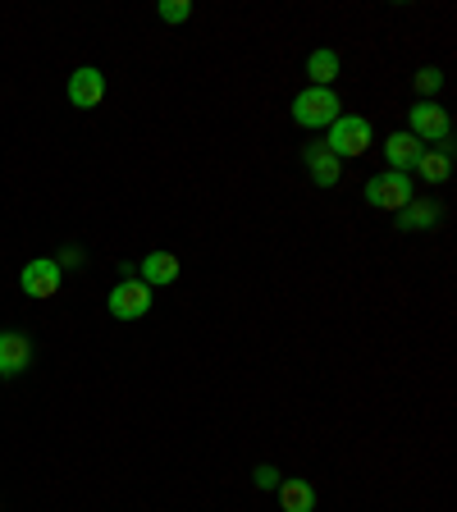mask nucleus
<instances>
[{
  "label": "nucleus",
  "mask_w": 457,
  "mask_h": 512,
  "mask_svg": "<svg viewBox=\"0 0 457 512\" xmlns=\"http://www.w3.org/2000/svg\"><path fill=\"white\" fill-rule=\"evenodd\" d=\"M174 279H179V256H174V252L142 256V284H147V288H170Z\"/></svg>",
  "instance_id": "obj_11"
},
{
  "label": "nucleus",
  "mask_w": 457,
  "mask_h": 512,
  "mask_svg": "<svg viewBox=\"0 0 457 512\" xmlns=\"http://www.w3.org/2000/svg\"><path fill=\"white\" fill-rule=\"evenodd\" d=\"M339 96L330 87H307V92L293 96V124L302 128H330L339 119Z\"/></svg>",
  "instance_id": "obj_2"
},
{
  "label": "nucleus",
  "mask_w": 457,
  "mask_h": 512,
  "mask_svg": "<svg viewBox=\"0 0 457 512\" xmlns=\"http://www.w3.org/2000/svg\"><path fill=\"white\" fill-rule=\"evenodd\" d=\"M407 119H412L407 133H412L421 147H426V142H448L453 138V119H448V110L435 106V101H416V106L407 110Z\"/></svg>",
  "instance_id": "obj_4"
},
{
  "label": "nucleus",
  "mask_w": 457,
  "mask_h": 512,
  "mask_svg": "<svg viewBox=\"0 0 457 512\" xmlns=\"http://www.w3.org/2000/svg\"><path fill=\"white\" fill-rule=\"evenodd\" d=\"M439 224V206L435 202H407L403 211H398V229H407V234H421V229H435Z\"/></svg>",
  "instance_id": "obj_14"
},
{
  "label": "nucleus",
  "mask_w": 457,
  "mask_h": 512,
  "mask_svg": "<svg viewBox=\"0 0 457 512\" xmlns=\"http://www.w3.org/2000/svg\"><path fill=\"white\" fill-rule=\"evenodd\" d=\"M101 96H106V74L92 69V64L74 69V78H69V101H74L78 110H92V106H101Z\"/></svg>",
  "instance_id": "obj_7"
},
{
  "label": "nucleus",
  "mask_w": 457,
  "mask_h": 512,
  "mask_svg": "<svg viewBox=\"0 0 457 512\" xmlns=\"http://www.w3.org/2000/svg\"><path fill=\"white\" fill-rule=\"evenodd\" d=\"M302 165H307L311 183H320V188H334V183H339V174H343V160L334 156L330 147H320V142L302 151Z\"/></svg>",
  "instance_id": "obj_8"
},
{
  "label": "nucleus",
  "mask_w": 457,
  "mask_h": 512,
  "mask_svg": "<svg viewBox=\"0 0 457 512\" xmlns=\"http://www.w3.org/2000/svg\"><path fill=\"white\" fill-rule=\"evenodd\" d=\"M412 170L421 174L426 183H444L448 174H453V151H421Z\"/></svg>",
  "instance_id": "obj_15"
},
{
  "label": "nucleus",
  "mask_w": 457,
  "mask_h": 512,
  "mask_svg": "<svg viewBox=\"0 0 457 512\" xmlns=\"http://www.w3.org/2000/svg\"><path fill=\"white\" fill-rule=\"evenodd\" d=\"M19 284H23V293L37 298V302L55 298V293H60V261H55V256H37V261H28L23 275H19Z\"/></svg>",
  "instance_id": "obj_5"
},
{
  "label": "nucleus",
  "mask_w": 457,
  "mask_h": 512,
  "mask_svg": "<svg viewBox=\"0 0 457 512\" xmlns=\"http://www.w3.org/2000/svg\"><path fill=\"white\" fill-rule=\"evenodd\" d=\"M256 485H261V490H275V485H279V471L275 467H256Z\"/></svg>",
  "instance_id": "obj_18"
},
{
  "label": "nucleus",
  "mask_w": 457,
  "mask_h": 512,
  "mask_svg": "<svg viewBox=\"0 0 457 512\" xmlns=\"http://www.w3.org/2000/svg\"><path fill=\"white\" fill-rule=\"evenodd\" d=\"M371 138H375L371 119H362V115H339V119L330 124V138H325V147H330L339 160H348V156H366V151H371Z\"/></svg>",
  "instance_id": "obj_1"
},
{
  "label": "nucleus",
  "mask_w": 457,
  "mask_h": 512,
  "mask_svg": "<svg viewBox=\"0 0 457 512\" xmlns=\"http://www.w3.org/2000/svg\"><path fill=\"white\" fill-rule=\"evenodd\" d=\"M307 78H311V87H330L334 78H339V51L316 46V51L307 55Z\"/></svg>",
  "instance_id": "obj_13"
},
{
  "label": "nucleus",
  "mask_w": 457,
  "mask_h": 512,
  "mask_svg": "<svg viewBox=\"0 0 457 512\" xmlns=\"http://www.w3.org/2000/svg\"><path fill=\"white\" fill-rule=\"evenodd\" d=\"M439 87H444V74H439V69H421V74H416V92H421V101H430Z\"/></svg>",
  "instance_id": "obj_17"
},
{
  "label": "nucleus",
  "mask_w": 457,
  "mask_h": 512,
  "mask_svg": "<svg viewBox=\"0 0 457 512\" xmlns=\"http://www.w3.org/2000/svg\"><path fill=\"white\" fill-rule=\"evenodd\" d=\"M412 197H416L412 179H407V174H398V170H384V174H375V179L366 183V202H371L375 211L398 215L407 202H412Z\"/></svg>",
  "instance_id": "obj_3"
},
{
  "label": "nucleus",
  "mask_w": 457,
  "mask_h": 512,
  "mask_svg": "<svg viewBox=\"0 0 457 512\" xmlns=\"http://www.w3.org/2000/svg\"><path fill=\"white\" fill-rule=\"evenodd\" d=\"M160 19H165V23H188L192 19V5H188V0H160Z\"/></svg>",
  "instance_id": "obj_16"
},
{
  "label": "nucleus",
  "mask_w": 457,
  "mask_h": 512,
  "mask_svg": "<svg viewBox=\"0 0 457 512\" xmlns=\"http://www.w3.org/2000/svg\"><path fill=\"white\" fill-rule=\"evenodd\" d=\"M275 494H279V508L284 512H316V485L311 480H302V476H288V480H279L275 485Z\"/></svg>",
  "instance_id": "obj_9"
},
{
  "label": "nucleus",
  "mask_w": 457,
  "mask_h": 512,
  "mask_svg": "<svg viewBox=\"0 0 457 512\" xmlns=\"http://www.w3.org/2000/svg\"><path fill=\"white\" fill-rule=\"evenodd\" d=\"M147 311H151V288L142 284V279H124V284H115V293H110V316L142 320Z\"/></svg>",
  "instance_id": "obj_6"
},
{
  "label": "nucleus",
  "mask_w": 457,
  "mask_h": 512,
  "mask_svg": "<svg viewBox=\"0 0 457 512\" xmlns=\"http://www.w3.org/2000/svg\"><path fill=\"white\" fill-rule=\"evenodd\" d=\"M32 362V343L23 334H0V380L5 375H23Z\"/></svg>",
  "instance_id": "obj_10"
},
{
  "label": "nucleus",
  "mask_w": 457,
  "mask_h": 512,
  "mask_svg": "<svg viewBox=\"0 0 457 512\" xmlns=\"http://www.w3.org/2000/svg\"><path fill=\"white\" fill-rule=\"evenodd\" d=\"M421 151H426V147H421L412 133H389V142H384V160H389V170H398V174L412 170Z\"/></svg>",
  "instance_id": "obj_12"
}]
</instances>
